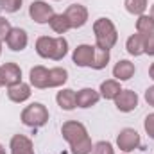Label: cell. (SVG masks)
<instances>
[{
  "mask_svg": "<svg viewBox=\"0 0 154 154\" xmlns=\"http://www.w3.org/2000/svg\"><path fill=\"white\" fill-rule=\"evenodd\" d=\"M36 52H38V56L45 57V59L61 61L68 52V41L63 36H57V38L41 36L36 41Z\"/></svg>",
  "mask_w": 154,
  "mask_h": 154,
  "instance_id": "obj_1",
  "label": "cell"
},
{
  "mask_svg": "<svg viewBox=\"0 0 154 154\" xmlns=\"http://www.w3.org/2000/svg\"><path fill=\"white\" fill-rule=\"evenodd\" d=\"M93 34H95V47L99 48H113L118 39V32H116L115 23L109 18H99L93 23Z\"/></svg>",
  "mask_w": 154,
  "mask_h": 154,
  "instance_id": "obj_2",
  "label": "cell"
},
{
  "mask_svg": "<svg viewBox=\"0 0 154 154\" xmlns=\"http://www.w3.org/2000/svg\"><path fill=\"white\" fill-rule=\"evenodd\" d=\"M22 122L29 127H41L48 122V109L41 102H32L22 111Z\"/></svg>",
  "mask_w": 154,
  "mask_h": 154,
  "instance_id": "obj_3",
  "label": "cell"
},
{
  "mask_svg": "<svg viewBox=\"0 0 154 154\" xmlns=\"http://www.w3.org/2000/svg\"><path fill=\"white\" fill-rule=\"evenodd\" d=\"M61 134H63V138H65L70 145H74V143L84 140V138L88 136V131H86V127H84L81 122H77V120H68V122L63 124Z\"/></svg>",
  "mask_w": 154,
  "mask_h": 154,
  "instance_id": "obj_4",
  "label": "cell"
},
{
  "mask_svg": "<svg viewBox=\"0 0 154 154\" xmlns=\"http://www.w3.org/2000/svg\"><path fill=\"white\" fill-rule=\"evenodd\" d=\"M140 143H142L140 134H138L134 129H131V127L122 129V131L118 133V136H116V145H118V149L124 151V152H131V151L138 149Z\"/></svg>",
  "mask_w": 154,
  "mask_h": 154,
  "instance_id": "obj_5",
  "label": "cell"
},
{
  "mask_svg": "<svg viewBox=\"0 0 154 154\" xmlns=\"http://www.w3.org/2000/svg\"><path fill=\"white\" fill-rule=\"evenodd\" d=\"M29 14H31V18H32L36 23H48L56 13H54L52 5H48L47 2H43V0H34V2L29 5Z\"/></svg>",
  "mask_w": 154,
  "mask_h": 154,
  "instance_id": "obj_6",
  "label": "cell"
},
{
  "mask_svg": "<svg viewBox=\"0 0 154 154\" xmlns=\"http://www.w3.org/2000/svg\"><path fill=\"white\" fill-rule=\"evenodd\" d=\"M65 16L68 18L70 29H81L88 22V9L84 5H81V4H72L65 11Z\"/></svg>",
  "mask_w": 154,
  "mask_h": 154,
  "instance_id": "obj_7",
  "label": "cell"
},
{
  "mask_svg": "<svg viewBox=\"0 0 154 154\" xmlns=\"http://www.w3.org/2000/svg\"><path fill=\"white\" fill-rule=\"evenodd\" d=\"M115 106L118 111L129 113V111L136 109V106H138V95L133 90H122L115 97Z\"/></svg>",
  "mask_w": 154,
  "mask_h": 154,
  "instance_id": "obj_8",
  "label": "cell"
},
{
  "mask_svg": "<svg viewBox=\"0 0 154 154\" xmlns=\"http://www.w3.org/2000/svg\"><path fill=\"white\" fill-rule=\"evenodd\" d=\"M5 43H7V47H9L11 50L20 52V50H23V48L27 47V43H29L27 32H25L23 29H20V27H13L11 32H9V36H7V39H5Z\"/></svg>",
  "mask_w": 154,
  "mask_h": 154,
  "instance_id": "obj_9",
  "label": "cell"
},
{
  "mask_svg": "<svg viewBox=\"0 0 154 154\" xmlns=\"http://www.w3.org/2000/svg\"><path fill=\"white\" fill-rule=\"evenodd\" d=\"M93 56H95V47L84 43V45H79L74 50L72 59H74V63H75L77 66H91Z\"/></svg>",
  "mask_w": 154,
  "mask_h": 154,
  "instance_id": "obj_10",
  "label": "cell"
},
{
  "mask_svg": "<svg viewBox=\"0 0 154 154\" xmlns=\"http://www.w3.org/2000/svg\"><path fill=\"white\" fill-rule=\"evenodd\" d=\"M99 99H100V93L95 91L93 88H82V90H79V91L75 93L77 108H82V109L95 106V104L99 102Z\"/></svg>",
  "mask_w": 154,
  "mask_h": 154,
  "instance_id": "obj_11",
  "label": "cell"
},
{
  "mask_svg": "<svg viewBox=\"0 0 154 154\" xmlns=\"http://www.w3.org/2000/svg\"><path fill=\"white\" fill-rule=\"evenodd\" d=\"M0 72H2V77H4V84L9 88L13 84H18L22 82V70L16 63H5L0 66Z\"/></svg>",
  "mask_w": 154,
  "mask_h": 154,
  "instance_id": "obj_12",
  "label": "cell"
},
{
  "mask_svg": "<svg viewBox=\"0 0 154 154\" xmlns=\"http://www.w3.org/2000/svg\"><path fill=\"white\" fill-rule=\"evenodd\" d=\"M11 154H34L32 142L23 134H14L11 138Z\"/></svg>",
  "mask_w": 154,
  "mask_h": 154,
  "instance_id": "obj_13",
  "label": "cell"
},
{
  "mask_svg": "<svg viewBox=\"0 0 154 154\" xmlns=\"http://www.w3.org/2000/svg\"><path fill=\"white\" fill-rule=\"evenodd\" d=\"M7 97H9L13 102H16V104L25 102V100L31 97V86H29V84H25V82L13 84V86H9V88H7Z\"/></svg>",
  "mask_w": 154,
  "mask_h": 154,
  "instance_id": "obj_14",
  "label": "cell"
},
{
  "mask_svg": "<svg viewBox=\"0 0 154 154\" xmlns=\"http://www.w3.org/2000/svg\"><path fill=\"white\" fill-rule=\"evenodd\" d=\"M29 79H31V84L38 90H45L48 88V70L45 66H34L29 74Z\"/></svg>",
  "mask_w": 154,
  "mask_h": 154,
  "instance_id": "obj_15",
  "label": "cell"
},
{
  "mask_svg": "<svg viewBox=\"0 0 154 154\" xmlns=\"http://www.w3.org/2000/svg\"><path fill=\"white\" fill-rule=\"evenodd\" d=\"M134 75V65L127 59H120L113 66V77L116 81H129Z\"/></svg>",
  "mask_w": 154,
  "mask_h": 154,
  "instance_id": "obj_16",
  "label": "cell"
},
{
  "mask_svg": "<svg viewBox=\"0 0 154 154\" xmlns=\"http://www.w3.org/2000/svg\"><path fill=\"white\" fill-rule=\"evenodd\" d=\"M125 48L131 56H142L145 54V36L136 32L133 36L127 38V43H125Z\"/></svg>",
  "mask_w": 154,
  "mask_h": 154,
  "instance_id": "obj_17",
  "label": "cell"
},
{
  "mask_svg": "<svg viewBox=\"0 0 154 154\" xmlns=\"http://www.w3.org/2000/svg\"><path fill=\"white\" fill-rule=\"evenodd\" d=\"M56 100H57V106H59L61 109H65V111H72L74 108H77V104H75V91H74V90H70V88L61 90V91L57 93Z\"/></svg>",
  "mask_w": 154,
  "mask_h": 154,
  "instance_id": "obj_18",
  "label": "cell"
},
{
  "mask_svg": "<svg viewBox=\"0 0 154 154\" xmlns=\"http://www.w3.org/2000/svg\"><path fill=\"white\" fill-rule=\"evenodd\" d=\"M120 91H122V88L116 79H108L100 84V97H104L106 100H115V97Z\"/></svg>",
  "mask_w": 154,
  "mask_h": 154,
  "instance_id": "obj_19",
  "label": "cell"
},
{
  "mask_svg": "<svg viewBox=\"0 0 154 154\" xmlns=\"http://www.w3.org/2000/svg\"><path fill=\"white\" fill-rule=\"evenodd\" d=\"M66 79H68V72L65 68H59V66L50 68L48 70V88H59L66 82Z\"/></svg>",
  "mask_w": 154,
  "mask_h": 154,
  "instance_id": "obj_20",
  "label": "cell"
},
{
  "mask_svg": "<svg viewBox=\"0 0 154 154\" xmlns=\"http://www.w3.org/2000/svg\"><path fill=\"white\" fill-rule=\"evenodd\" d=\"M136 32L149 36L154 32V20L151 18V14H140L136 20Z\"/></svg>",
  "mask_w": 154,
  "mask_h": 154,
  "instance_id": "obj_21",
  "label": "cell"
},
{
  "mask_svg": "<svg viewBox=\"0 0 154 154\" xmlns=\"http://www.w3.org/2000/svg\"><path fill=\"white\" fill-rule=\"evenodd\" d=\"M48 23H50L52 31L57 32V34H65L66 31H70V23H68V18L65 16V13H61V14H54L52 20H50Z\"/></svg>",
  "mask_w": 154,
  "mask_h": 154,
  "instance_id": "obj_22",
  "label": "cell"
},
{
  "mask_svg": "<svg viewBox=\"0 0 154 154\" xmlns=\"http://www.w3.org/2000/svg\"><path fill=\"white\" fill-rule=\"evenodd\" d=\"M108 63H109V50L95 47V56H93L91 68H93V70H102V68L108 66Z\"/></svg>",
  "mask_w": 154,
  "mask_h": 154,
  "instance_id": "obj_23",
  "label": "cell"
},
{
  "mask_svg": "<svg viewBox=\"0 0 154 154\" xmlns=\"http://www.w3.org/2000/svg\"><path fill=\"white\" fill-rule=\"evenodd\" d=\"M124 5H125L127 13L140 16V14H143L145 9H147V0H125Z\"/></svg>",
  "mask_w": 154,
  "mask_h": 154,
  "instance_id": "obj_24",
  "label": "cell"
},
{
  "mask_svg": "<svg viewBox=\"0 0 154 154\" xmlns=\"http://www.w3.org/2000/svg\"><path fill=\"white\" fill-rule=\"evenodd\" d=\"M70 149H72V154H91L93 145H91L90 136H86L84 140H81V142H77L74 145H70Z\"/></svg>",
  "mask_w": 154,
  "mask_h": 154,
  "instance_id": "obj_25",
  "label": "cell"
},
{
  "mask_svg": "<svg viewBox=\"0 0 154 154\" xmlns=\"http://www.w3.org/2000/svg\"><path fill=\"white\" fill-rule=\"evenodd\" d=\"M23 0H0V9H4L5 13H16L22 7Z\"/></svg>",
  "mask_w": 154,
  "mask_h": 154,
  "instance_id": "obj_26",
  "label": "cell"
},
{
  "mask_svg": "<svg viewBox=\"0 0 154 154\" xmlns=\"http://www.w3.org/2000/svg\"><path fill=\"white\" fill-rule=\"evenodd\" d=\"M91 154H115V152H113V145L109 142H99V143L93 145Z\"/></svg>",
  "mask_w": 154,
  "mask_h": 154,
  "instance_id": "obj_27",
  "label": "cell"
},
{
  "mask_svg": "<svg viewBox=\"0 0 154 154\" xmlns=\"http://www.w3.org/2000/svg\"><path fill=\"white\" fill-rule=\"evenodd\" d=\"M11 23H9V20H5V18H2L0 16V41H4V39H7L9 36V32H11Z\"/></svg>",
  "mask_w": 154,
  "mask_h": 154,
  "instance_id": "obj_28",
  "label": "cell"
},
{
  "mask_svg": "<svg viewBox=\"0 0 154 154\" xmlns=\"http://www.w3.org/2000/svg\"><path fill=\"white\" fill-rule=\"evenodd\" d=\"M143 127H145V133L149 134V138H152L154 140V113L145 116V120H143Z\"/></svg>",
  "mask_w": 154,
  "mask_h": 154,
  "instance_id": "obj_29",
  "label": "cell"
},
{
  "mask_svg": "<svg viewBox=\"0 0 154 154\" xmlns=\"http://www.w3.org/2000/svg\"><path fill=\"white\" fill-rule=\"evenodd\" d=\"M145 54L154 56V32L145 36Z\"/></svg>",
  "mask_w": 154,
  "mask_h": 154,
  "instance_id": "obj_30",
  "label": "cell"
},
{
  "mask_svg": "<svg viewBox=\"0 0 154 154\" xmlns=\"http://www.w3.org/2000/svg\"><path fill=\"white\" fill-rule=\"evenodd\" d=\"M145 100H147L149 106L154 108V86H149V88L145 90Z\"/></svg>",
  "mask_w": 154,
  "mask_h": 154,
  "instance_id": "obj_31",
  "label": "cell"
},
{
  "mask_svg": "<svg viewBox=\"0 0 154 154\" xmlns=\"http://www.w3.org/2000/svg\"><path fill=\"white\" fill-rule=\"evenodd\" d=\"M149 75H151V79L154 81V63L151 65V68H149Z\"/></svg>",
  "mask_w": 154,
  "mask_h": 154,
  "instance_id": "obj_32",
  "label": "cell"
},
{
  "mask_svg": "<svg viewBox=\"0 0 154 154\" xmlns=\"http://www.w3.org/2000/svg\"><path fill=\"white\" fill-rule=\"evenodd\" d=\"M0 154H5V149H4V145L0 143Z\"/></svg>",
  "mask_w": 154,
  "mask_h": 154,
  "instance_id": "obj_33",
  "label": "cell"
},
{
  "mask_svg": "<svg viewBox=\"0 0 154 154\" xmlns=\"http://www.w3.org/2000/svg\"><path fill=\"white\" fill-rule=\"evenodd\" d=\"M151 18L154 20V4H152V7H151Z\"/></svg>",
  "mask_w": 154,
  "mask_h": 154,
  "instance_id": "obj_34",
  "label": "cell"
},
{
  "mask_svg": "<svg viewBox=\"0 0 154 154\" xmlns=\"http://www.w3.org/2000/svg\"><path fill=\"white\" fill-rule=\"evenodd\" d=\"M0 86H4V77H2V72H0Z\"/></svg>",
  "mask_w": 154,
  "mask_h": 154,
  "instance_id": "obj_35",
  "label": "cell"
},
{
  "mask_svg": "<svg viewBox=\"0 0 154 154\" xmlns=\"http://www.w3.org/2000/svg\"><path fill=\"white\" fill-rule=\"evenodd\" d=\"M0 54H2V45H0Z\"/></svg>",
  "mask_w": 154,
  "mask_h": 154,
  "instance_id": "obj_36",
  "label": "cell"
}]
</instances>
